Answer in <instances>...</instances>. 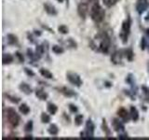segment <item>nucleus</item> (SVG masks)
Masks as SVG:
<instances>
[{
	"mask_svg": "<svg viewBox=\"0 0 149 140\" xmlns=\"http://www.w3.org/2000/svg\"><path fill=\"white\" fill-rule=\"evenodd\" d=\"M146 34H147V36H148V37H149V29L146 30Z\"/></svg>",
	"mask_w": 149,
	"mask_h": 140,
	"instance_id": "c03bdc74",
	"label": "nucleus"
},
{
	"mask_svg": "<svg viewBox=\"0 0 149 140\" xmlns=\"http://www.w3.org/2000/svg\"><path fill=\"white\" fill-rule=\"evenodd\" d=\"M19 110H20V112L22 115H28L30 113V107L26 104H22L19 106Z\"/></svg>",
	"mask_w": 149,
	"mask_h": 140,
	"instance_id": "b1692460",
	"label": "nucleus"
},
{
	"mask_svg": "<svg viewBox=\"0 0 149 140\" xmlns=\"http://www.w3.org/2000/svg\"><path fill=\"white\" fill-rule=\"evenodd\" d=\"M90 14H91V20L96 23H99L104 21V16H105V11H104V9L100 6V4L96 2L92 5Z\"/></svg>",
	"mask_w": 149,
	"mask_h": 140,
	"instance_id": "f257e3e1",
	"label": "nucleus"
},
{
	"mask_svg": "<svg viewBox=\"0 0 149 140\" xmlns=\"http://www.w3.org/2000/svg\"><path fill=\"white\" fill-rule=\"evenodd\" d=\"M88 12V7L87 3H80L77 7V14L79 17L82 19H85L87 14Z\"/></svg>",
	"mask_w": 149,
	"mask_h": 140,
	"instance_id": "6e6552de",
	"label": "nucleus"
},
{
	"mask_svg": "<svg viewBox=\"0 0 149 140\" xmlns=\"http://www.w3.org/2000/svg\"><path fill=\"white\" fill-rule=\"evenodd\" d=\"M94 129L95 126L92 120L88 119L86 123V129L84 132L80 133V136L82 138H93L94 137Z\"/></svg>",
	"mask_w": 149,
	"mask_h": 140,
	"instance_id": "20e7f679",
	"label": "nucleus"
},
{
	"mask_svg": "<svg viewBox=\"0 0 149 140\" xmlns=\"http://www.w3.org/2000/svg\"><path fill=\"white\" fill-rule=\"evenodd\" d=\"M48 111L49 113L51 114V115H55L56 113H57L58 111V106H56L55 104H53V103H49L48 104Z\"/></svg>",
	"mask_w": 149,
	"mask_h": 140,
	"instance_id": "5701e85b",
	"label": "nucleus"
},
{
	"mask_svg": "<svg viewBox=\"0 0 149 140\" xmlns=\"http://www.w3.org/2000/svg\"><path fill=\"white\" fill-rule=\"evenodd\" d=\"M102 131H104V134H105V135H106L107 137H110V136H112V131L109 129L108 125H107L105 119L102 120Z\"/></svg>",
	"mask_w": 149,
	"mask_h": 140,
	"instance_id": "a211bd4d",
	"label": "nucleus"
},
{
	"mask_svg": "<svg viewBox=\"0 0 149 140\" xmlns=\"http://www.w3.org/2000/svg\"><path fill=\"white\" fill-rule=\"evenodd\" d=\"M101 36V42L99 45V50L102 51V53H107L110 48V38L107 36L106 33H102V35H99Z\"/></svg>",
	"mask_w": 149,
	"mask_h": 140,
	"instance_id": "39448f33",
	"label": "nucleus"
},
{
	"mask_svg": "<svg viewBox=\"0 0 149 140\" xmlns=\"http://www.w3.org/2000/svg\"><path fill=\"white\" fill-rule=\"evenodd\" d=\"M58 31L61 33V34H63V35H66V34H68L69 29H68V27H67L66 25H64V24H61V25L58 27Z\"/></svg>",
	"mask_w": 149,
	"mask_h": 140,
	"instance_id": "c756f323",
	"label": "nucleus"
},
{
	"mask_svg": "<svg viewBox=\"0 0 149 140\" xmlns=\"http://www.w3.org/2000/svg\"><path fill=\"white\" fill-rule=\"evenodd\" d=\"M112 126H113L114 130L118 133H123L125 131V126L124 124L121 123L118 119H113L112 120Z\"/></svg>",
	"mask_w": 149,
	"mask_h": 140,
	"instance_id": "9d476101",
	"label": "nucleus"
},
{
	"mask_svg": "<svg viewBox=\"0 0 149 140\" xmlns=\"http://www.w3.org/2000/svg\"><path fill=\"white\" fill-rule=\"evenodd\" d=\"M23 70H24V73L27 75V76H29V77H34L35 76V72L33 71L32 69H29V68H27V67H24L23 68Z\"/></svg>",
	"mask_w": 149,
	"mask_h": 140,
	"instance_id": "f704fd0d",
	"label": "nucleus"
},
{
	"mask_svg": "<svg viewBox=\"0 0 149 140\" xmlns=\"http://www.w3.org/2000/svg\"><path fill=\"white\" fill-rule=\"evenodd\" d=\"M48 132L50 135H57L59 134V128H58V126L52 123V124H50L49 125V127L48 128Z\"/></svg>",
	"mask_w": 149,
	"mask_h": 140,
	"instance_id": "4be33fe9",
	"label": "nucleus"
},
{
	"mask_svg": "<svg viewBox=\"0 0 149 140\" xmlns=\"http://www.w3.org/2000/svg\"><path fill=\"white\" fill-rule=\"evenodd\" d=\"M130 118H132L133 121H137L139 120V111L135 106H130Z\"/></svg>",
	"mask_w": 149,
	"mask_h": 140,
	"instance_id": "f3484780",
	"label": "nucleus"
},
{
	"mask_svg": "<svg viewBox=\"0 0 149 140\" xmlns=\"http://www.w3.org/2000/svg\"><path fill=\"white\" fill-rule=\"evenodd\" d=\"M35 93H36V96L41 101H45L48 99V96H49L48 93L44 90H42V89H37V90H36Z\"/></svg>",
	"mask_w": 149,
	"mask_h": 140,
	"instance_id": "2eb2a0df",
	"label": "nucleus"
},
{
	"mask_svg": "<svg viewBox=\"0 0 149 140\" xmlns=\"http://www.w3.org/2000/svg\"><path fill=\"white\" fill-rule=\"evenodd\" d=\"M42 26H43V28H45V29L46 30H48L49 33H52V34H53V33H54V31L52 30V29H50V28L49 27H48V26H47V25H42Z\"/></svg>",
	"mask_w": 149,
	"mask_h": 140,
	"instance_id": "a19ab883",
	"label": "nucleus"
},
{
	"mask_svg": "<svg viewBox=\"0 0 149 140\" xmlns=\"http://www.w3.org/2000/svg\"><path fill=\"white\" fill-rule=\"evenodd\" d=\"M114 1H115V2H116V1H118V0H114Z\"/></svg>",
	"mask_w": 149,
	"mask_h": 140,
	"instance_id": "49530a36",
	"label": "nucleus"
},
{
	"mask_svg": "<svg viewBox=\"0 0 149 140\" xmlns=\"http://www.w3.org/2000/svg\"><path fill=\"white\" fill-rule=\"evenodd\" d=\"M35 34H36V36H41V32H40V31H36H36H35Z\"/></svg>",
	"mask_w": 149,
	"mask_h": 140,
	"instance_id": "79ce46f5",
	"label": "nucleus"
},
{
	"mask_svg": "<svg viewBox=\"0 0 149 140\" xmlns=\"http://www.w3.org/2000/svg\"><path fill=\"white\" fill-rule=\"evenodd\" d=\"M6 118L8 125L11 128H16L17 126L20 123L21 118L19 114L15 111V109H13L12 107H8L6 110Z\"/></svg>",
	"mask_w": 149,
	"mask_h": 140,
	"instance_id": "f03ea898",
	"label": "nucleus"
},
{
	"mask_svg": "<svg viewBox=\"0 0 149 140\" xmlns=\"http://www.w3.org/2000/svg\"><path fill=\"white\" fill-rule=\"evenodd\" d=\"M129 136L127 134H118V138L119 139H127Z\"/></svg>",
	"mask_w": 149,
	"mask_h": 140,
	"instance_id": "ea45409f",
	"label": "nucleus"
},
{
	"mask_svg": "<svg viewBox=\"0 0 149 140\" xmlns=\"http://www.w3.org/2000/svg\"><path fill=\"white\" fill-rule=\"evenodd\" d=\"M52 51L56 54H62L64 52V49L59 45H54V46H52Z\"/></svg>",
	"mask_w": 149,
	"mask_h": 140,
	"instance_id": "bb28decb",
	"label": "nucleus"
},
{
	"mask_svg": "<svg viewBox=\"0 0 149 140\" xmlns=\"http://www.w3.org/2000/svg\"><path fill=\"white\" fill-rule=\"evenodd\" d=\"M27 55H28V57H29L32 61H37V60H38V59H37V57H36V52L35 53L33 52V50L31 49L27 50Z\"/></svg>",
	"mask_w": 149,
	"mask_h": 140,
	"instance_id": "2f4dec72",
	"label": "nucleus"
},
{
	"mask_svg": "<svg viewBox=\"0 0 149 140\" xmlns=\"http://www.w3.org/2000/svg\"><path fill=\"white\" fill-rule=\"evenodd\" d=\"M44 9H45V11L49 14V15L56 16L58 14V11H57V9H56V8L49 2L44 3Z\"/></svg>",
	"mask_w": 149,
	"mask_h": 140,
	"instance_id": "9b49d317",
	"label": "nucleus"
},
{
	"mask_svg": "<svg viewBox=\"0 0 149 140\" xmlns=\"http://www.w3.org/2000/svg\"><path fill=\"white\" fill-rule=\"evenodd\" d=\"M7 38H8V45H11V46H15L18 44V37L17 36L13 35V34H8L7 36Z\"/></svg>",
	"mask_w": 149,
	"mask_h": 140,
	"instance_id": "dca6fc26",
	"label": "nucleus"
},
{
	"mask_svg": "<svg viewBox=\"0 0 149 140\" xmlns=\"http://www.w3.org/2000/svg\"><path fill=\"white\" fill-rule=\"evenodd\" d=\"M57 1H59V2H60V3H62V2H63V0H57ZM66 1H67V2H68V0H66Z\"/></svg>",
	"mask_w": 149,
	"mask_h": 140,
	"instance_id": "a18cd8bd",
	"label": "nucleus"
},
{
	"mask_svg": "<svg viewBox=\"0 0 149 140\" xmlns=\"http://www.w3.org/2000/svg\"><path fill=\"white\" fill-rule=\"evenodd\" d=\"M19 89H20L21 92H22L26 95H30L32 93V92H33L31 86L29 85V84L25 83V82H22L20 85H19Z\"/></svg>",
	"mask_w": 149,
	"mask_h": 140,
	"instance_id": "ddd939ff",
	"label": "nucleus"
},
{
	"mask_svg": "<svg viewBox=\"0 0 149 140\" xmlns=\"http://www.w3.org/2000/svg\"><path fill=\"white\" fill-rule=\"evenodd\" d=\"M45 52V47L44 45H37L36 46V57L37 59H40L42 56H43Z\"/></svg>",
	"mask_w": 149,
	"mask_h": 140,
	"instance_id": "412c9836",
	"label": "nucleus"
},
{
	"mask_svg": "<svg viewBox=\"0 0 149 140\" xmlns=\"http://www.w3.org/2000/svg\"><path fill=\"white\" fill-rule=\"evenodd\" d=\"M33 128H34V123H33V120H29L24 126V131H25V132L30 133L33 131Z\"/></svg>",
	"mask_w": 149,
	"mask_h": 140,
	"instance_id": "7c9ffc66",
	"label": "nucleus"
},
{
	"mask_svg": "<svg viewBox=\"0 0 149 140\" xmlns=\"http://www.w3.org/2000/svg\"><path fill=\"white\" fill-rule=\"evenodd\" d=\"M142 89H143V94H144V96H146V101L149 102V88H147V87H146V86H143Z\"/></svg>",
	"mask_w": 149,
	"mask_h": 140,
	"instance_id": "72a5a7b5",
	"label": "nucleus"
},
{
	"mask_svg": "<svg viewBox=\"0 0 149 140\" xmlns=\"http://www.w3.org/2000/svg\"><path fill=\"white\" fill-rule=\"evenodd\" d=\"M15 55H16V57L18 58V61H19L20 63H23V62H24V58H23L22 54L20 52V51H16Z\"/></svg>",
	"mask_w": 149,
	"mask_h": 140,
	"instance_id": "c9c22d12",
	"label": "nucleus"
},
{
	"mask_svg": "<svg viewBox=\"0 0 149 140\" xmlns=\"http://www.w3.org/2000/svg\"><path fill=\"white\" fill-rule=\"evenodd\" d=\"M57 90L62 93V94H63L64 96L66 97H74L77 95V93L74 92V91H73L72 89H69L67 87H62V88H58Z\"/></svg>",
	"mask_w": 149,
	"mask_h": 140,
	"instance_id": "f8f14e48",
	"label": "nucleus"
},
{
	"mask_svg": "<svg viewBox=\"0 0 149 140\" xmlns=\"http://www.w3.org/2000/svg\"><path fill=\"white\" fill-rule=\"evenodd\" d=\"M32 135H26V136H24V139H32Z\"/></svg>",
	"mask_w": 149,
	"mask_h": 140,
	"instance_id": "37998d69",
	"label": "nucleus"
},
{
	"mask_svg": "<svg viewBox=\"0 0 149 140\" xmlns=\"http://www.w3.org/2000/svg\"><path fill=\"white\" fill-rule=\"evenodd\" d=\"M118 115L119 116V118L122 119L124 123H128L130 118V113H129L128 110L125 108V107H119L118 110Z\"/></svg>",
	"mask_w": 149,
	"mask_h": 140,
	"instance_id": "1a4fd4ad",
	"label": "nucleus"
},
{
	"mask_svg": "<svg viewBox=\"0 0 149 140\" xmlns=\"http://www.w3.org/2000/svg\"><path fill=\"white\" fill-rule=\"evenodd\" d=\"M130 23L132 22H130V18H128L127 20L122 22V27H121V32L119 34V36H120V38L122 39V42L124 44L127 43L128 37L130 33Z\"/></svg>",
	"mask_w": 149,
	"mask_h": 140,
	"instance_id": "7ed1b4c3",
	"label": "nucleus"
},
{
	"mask_svg": "<svg viewBox=\"0 0 149 140\" xmlns=\"http://www.w3.org/2000/svg\"><path fill=\"white\" fill-rule=\"evenodd\" d=\"M66 44L70 47V48H73V49H77V42L74 41L73 38H68L66 41Z\"/></svg>",
	"mask_w": 149,
	"mask_h": 140,
	"instance_id": "473e14b6",
	"label": "nucleus"
},
{
	"mask_svg": "<svg viewBox=\"0 0 149 140\" xmlns=\"http://www.w3.org/2000/svg\"><path fill=\"white\" fill-rule=\"evenodd\" d=\"M13 56L9 53H4L3 54V57H2V62H3V64H9L13 62Z\"/></svg>",
	"mask_w": 149,
	"mask_h": 140,
	"instance_id": "6ab92c4d",
	"label": "nucleus"
},
{
	"mask_svg": "<svg viewBox=\"0 0 149 140\" xmlns=\"http://www.w3.org/2000/svg\"><path fill=\"white\" fill-rule=\"evenodd\" d=\"M104 3L106 5L107 7H111V6H113L116 2L114 1V0H104Z\"/></svg>",
	"mask_w": 149,
	"mask_h": 140,
	"instance_id": "58836bf2",
	"label": "nucleus"
},
{
	"mask_svg": "<svg viewBox=\"0 0 149 140\" xmlns=\"http://www.w3.org/2000/svg\"><path fill=\"white\" fill-rule=\"evenodd\" d=\"M111 61L115 64H119L121 61H122V53H121V51H115L111 56Z\"/></svg>",
	"mask_w": 149,
	"mask_h": 140,
	"instance_id": "4468645a",
	"label": "nucleus"
},
{
	"mask_svg": "<svg viewBox=\"0 0 149 140\" xmlns=\"http://www.w3.org/2000/svg\"><path fill=\"white\" fill-rule=\"evenodd\" d=\"M40 119H41V121L43 123H49L50 121V116L49 114H47L46 112H42Z\"/></svg>",
	"mask_w": 149,
	"mask_h": 140,
	"instance_id": "a878e982",
	"label": "nucleus"
},
{
	"mask_svg": "<svg viewBox=\"0 0 149 140\" xmlns=\"http://www.w3.org/2000/svg\"><path fill=\"white\" fill-rule=\"evenodd\" d=\"M68 108H69L70 112H72V113H76V112H77V106H74L73 104H70L68 106Z\"/></svg>",
	"mask_w": 149,
	"mask_h": 140,
	"instance_id": "e433bc0d",
	"label": "nucleus"
},
{
	"mask_svg": "<svg viewBox=\"0 0 149 140\" xmlns=\"http://www.w3.org/2000/svg\"><path fill=\"white\" fill-rule=\"evenodd\" d=\"M83 120H84V117L81 114H78V115H77L76 117H74V124H76L77 126L82 125Z\"/></svg>",
	"mask_w": 149,
	"mask_h": 140,
	"instance_id": "cd10ccee",
	"label": "nucleus"
},
{
	"mask_svg": "<svg viewBox=\"0 0 149 140\" xmlns=\"http://www.w3.org/2000/svg\"><path fill=\"white\" fill-rule=\"evenodd\" d=\"M125 54H126V57H127V59L130 61V62H132V61L133 60V57H134V53L132 49H127L125 50Z\"/></svg>",
	"mask_w": 149,
	"mask_h": 140,
	"instance_id": "c85d7f7f",
	"label": "nucleus"
},
{
	"mask_svg": "<svg viewBox=\"0 0 149 140\" xmlns=\"http://www.w3.org/2000/svg\"><path fill=\"white\" fill-rule=\"evenodd\" d=\"M5 96H6L8 101H10L13 104H19L21 101V98L20 97H17V96H14V95H10V94H7V93H5Z\"/></svg>",
	"mask_w": 149,
	"mask_h": 140,
	"instance_id": "393cba45",
	"label": "nucleus"
},
{
	"mask_svg": "<svg viewBox=\"0 0 149 140\" xmlns=\"http://www.w3.org/2000/svg\"><path fill=\"white\" fill-rule=\"evenodd\" d=\"M135 8H136V10L139 14H143L149 8L148 0H137Z\"/></svg>",
	"mask_w": 149,
	"mask_h": 140,
	"instance_id": "0eeeda50",
	"label": "nucleus"
},
{
	"mask_svg": "<svg viewBox=\"0 0 149 140\" xmlns=\"http://www.w3.org/2000/svg\"><path fill=\"white\" fill-rule=\"evenodd\" d=\"M66 78L70 83L77 87H81V85L83 84L80 76L74 72H68L66 74Z\"/></svg>",
	"mask_w": 149,
	"mask_h": 140,
	"instance_id": "423d86ee",
	"label": "nucleus"
},
{
	"mask_svg": "<svg viewBox=\"0 0 149 140\" xmlns=\"http://www.w3.org/2000/svg\"><path fill=\"white\" fill-rule=\"evenodd\" d=\"M39 73L41 74V76L42 77H44L45 78H53V74L51 73L49 70L48 69H46V68H40L39 69Z\"/></svg>",
	"mask_w": 149,
	"mask_h": 140,
	"instance_id": "aec40b11",
	"label": "nucleus"
},
{
	"mask_svg": "<svg viewBox=\"0 0 149 140\" xmlns=\"http://www.w3.org/2000/svg\"><path fill=\"white\" fill-rule=\"evenodd\" d=\"M146 45H147V43H146V37H143V38H142V41H141V49H142L143 50H146Z\"/></svg>",
	"mask_w": 149,
	"mask_h": 140,
	"instance_id": "4c0bfd02",
	"label": "nucleus"
}]
</instances>
